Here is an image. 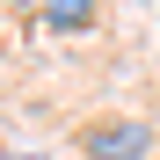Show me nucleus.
<instances>
[{"label":"nucleus","mask_w":160,"mask_h":160,"mask_svg":"<svg viewBox=\"0 0 160 160\" xmlns=\"http://www.w3.org/2000/svg\"><path fill=\"white\" fill-rule=\"evenodd\" d=\"M160 146V131L146 117H95V124H80V153L88 160H146Z\"/></svg>","instance_id":"obj_1"},{"label":"nucleus","mask_w":160,"mask_h":160,"mask_svg":"<svg viewBox=\"0 0 160 160\" xmlns=\"http://www.w3.org/2000/svg\"><path fill=\"white\" fill-rule=\"evenodd\" d=\"M44 29H95V8H88V0H51V8H44Z\"/></svg>","instance_id":"obj_2"},{"label":"nucleus","mask_w":160,"mask_h":160,"mask_svg":"<svg viewBox=\"0 0 160 160\" xmlns=\"http://www.w3.org/2000/svg\"><path fill=\"white\" fill-rule=\"evenodd\" d=\"M0 160H44V153H15V146H0Z\"/></svg>","instance_id":"obj_3"}]
</instances>
